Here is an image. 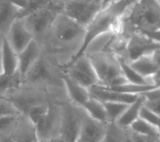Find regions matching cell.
<instances>
[{"label":"cell","instance_id":"cell-1","mask_svg":"<svg viewBox=\"0 0 160 142\" xmlns=\"http://www.w3.org/2000/svg\"><path fill=\"white\" fill-rule=\"evenodd\" d=\"M84 35L85 28L61 13L39 45L42 47L43 54L62 69L79 53Z\"/></svg>","mask_w":160,"mask_h":142},{"label":"cell","instance_id":"cell-2","mask_svg":"<svg viewBox=\"0 0 160 142\" xmlns=\"http://www.w3.org/2000/svg\"><path fill=\"white\" fill-rule=\"evenodd\" d=\"M121 33L131 34L160 30V6L158 1H134L120 20Z\"/></svg>","mask_w":160,"mask_h":142},{"label":"cell","instance_id":"cell-3","mask_svg":"<svg viewBox=\"0 0 160 142\" xmlns=\"http://www.w3.org/2000/svg\"><path fill=\"white\" fill-rule=\"evenodd\" d=\"M62 7L63 1H45L41 7L22 18L34 41L40 43L43 40L58 16L62 13Z\"/></svg>","mask_w":160,"mask_h":142},{"label":"cell","instance_id":"cell-4","mask_svg":"<svg viewBox=\"0 0 160 142\" xmlns=\"http://www.w3.org/2000/svg\"><path fill=\"white\" fill-rule=\"evenodd\" d=\"M90 59L98 78V86L112 88L128 83L122 75L117 56L108 52L85 54Z\"/></svg>","mask_w":160,"mask_h":142},{"label":"cell","instance_id":"cell-5","mask_svg":"<svg viewBox=\"0 0 160 142\" xmlns=\"http://www.w3.org/2000/svg\"><path fill=\"white\" fill-rule=\"evenodd\" d=\"M109 3L101 0H65L62 13L86 29Z\"/></svg>","mask_w":160,"mask_h":142},{"label":"cell","instance_id":"cell-6","mask_svg":"<svg viewBox=\"0 0 160 142\" xmlns=\"http://www.w3.org/2000/svg\"><path fill=\"white\" fill-rule=\"evenodd\" d=\"M83 111L69 100L61 103V122L59 139L62 142H77Z\"/></svg>","mask_w":160,"mask_h":142},{"label":"cell","instance_id":"cell-7","mask_svg":"<svg viewBox=\"0 0 160 142\" xmlns=\"http://www.w3.org/2000/svg\"><path fill=\"white\" fill-rule=\"evenodd\" d=\"M61 70L72 80L87 90L98 85V78L86 54L70 62Z\"/></svg>","mask_w":160,"mask_h":142},{"label":"cell","instance_id":"cell-8","mask_svg":"<svg viewBox=\"0 0 160 142\" xmlns=\"http://www.w3.org/2000/svg\"><path fill=\"white\" fill-rule=\"evenodd\" d=\"M65 100H56L51 102L46 116L35 126L40 142L53 139H59L61 103Z\"/></svg>","mask_w":160,"mask_h":142},{"label":"cell","instance_id":"cell-9","mask_svg":"<svg viewBox=\"0 0 160 142\" xmlns=\"http://www.w3.org/2000/svg\"><path fill=\"white\" fill-rule=\"evenodd\" d=\"M125 35H127V42L124 59L129 63L141 56L150 55L155 50L160 48V45L153 42L141 33H131Z\"/></svg>","mask_w":160,"mask_h":142},{"label":"cell","instance_id":"cell-10","mask_svg":"<svg viewBox=\"0 0 160 142\" xmlns=\"http://www.w3.org/2000/svg\"><path fill=\"white\" fill-rule=\"evenodd\" d=\"M107 126L108 124L91 118L83 112L77 142H101L106 135Z\"/></svg>","mask_w":160,"mask_h":142},{"label":"cell","instance_id":"cell-11","mask_svg":"<svg viewBox=\"0 0 160 142\" xmlns=\"http://www.w3.org/2000/svg\"><path fill=\"white\" fill-rule=\"evenodd\" d=\"M5 39L17 54L23 51L33 41V37L26 29L22 19H18L12 24Z\"/></svg>","mask_w":160,"mask_h":142},{"label":"cell","instance_id":"cell-12","mask_svg":"<svg viewBox=\"0 0 160 142\" xmlns=\"http://www.w3.org/2000/svg\"><path fill=\"white\" fill-rule=\"evenodd\" d=\"M14 142H40L35 125L25 115H19L9 135Z\"/></svg>","mask_w":160,"mask_h":142},{"label":"cell","instance_id":"cell-13","mask_svg":"<svg viewBox=\"0 0 160 142\" xmlns=\"http://www.w3.org/2000/svg\"><path fill=\"white\" fill-rule=\"evenodd\" d=\"M22 18V10L14 1L0 0V33L7 35L10 27Z\"/></svg>","mask_w":160,"mask_h":142},{"label":"cell","instance_id":"cell-14","mask_svg":"<svg viewBox=\"0 0 160 142\" xmlns=\"http://www.w3.org/2000/svg\"><path fill=\"white\" fill-rule=\"evenodd\" d=\"M43 51L42 47L36 41H32L23 51L18 54L19 69L18 72L20 73L22 79L25 77L32 66L40 59L42 56Z\"/></svg>","mask_w":160,"mask_h":142},{"label":"cell","instance_id":"cell-15","mask_svg":"<svg viewBox=\"0 0 160 142\" xmlns=\"http://www.w3.org/2000/svg\"><path fill=\"white\" fill-rule=\"evenodd\" d=\"M61 78L68 100L73 104L82 107L91 97L89 90L85 89L84 87L72 80L63 72H61Z\"/></svg>","mask_w":160,"mask_h":142},{"label":"cell","instance_id":"cell-16","mask_svg":"<svg viewBox=\"0 0 160 142\" xmlns=\"http://www.w3.org/2000/svg\"><path fill=\"white\" fill-rule=\"evenodd\" d=\"M89 93L92 97L97 99L102 102H124L127 104H131L138 98V96L136 95L118 93L108 88L98 86V85L89 89Z\"/></svg>","mask_w":160,"mask_h":142},{"label":"cell","instance_id":"cell-17","mask_svg":"<svg viewBox=\"0 0 160 142\" xmlns=\"http://www.w3.org/2000/svg\"><path fill=\"white\" fill-rule=\"evenodd\" d=\"M144 99L142 95H139L138 98L131 104H129L128 108L122 114V116L116 122V124L124 128L129 129V127L137 120L140 118V112L142 107L143 106Z\"/></svg>","mask_w":160,"mask_h":142},{"label":"cell","instance_id":"cell-18","mask_svg":"<svg viewBox=\"0 0 160 142\" xmlns=\"http://www.w3.org/2000/svg\"><path fill=\"white\" fill-rule=\"evenodd\" d=\"M0 53H1V58L3 63L4 74L6 75L16 74L19 69L18 54L8 45L6 39H4L3 41Z\"/></svg>","mask_w":160,"mask_h":142},{"label":"cell","instance_id":"cell-19","mask_svg":"<svg viewBox=\"0 0 160 142\" xmlns=\"http://www.w3.org/2000/svg\"><path fill=\"white\" fill-rule=\"evenodd\" d=\"M129 64L134 70L137 72L139 75H141L147 81L158 71V69H159L157 67V65L155 64V62L153 61V59L151 57V54L150 55L141 56L137 59L130 62Z\"/></svg>","mask_w":160,"mask_h":142},{"label":"cell","instance_id":"cell-20","mask_svg":"<svg viewBox=\"0 0 160 142\" xmlns=\"http://www.w3.org/2000/svg\"><path fill=\"white\" fill-rule=\"evenodd\" d=\"M81 108L91 118L94 119L98 122L104 123V124H108V116L106 113L104 103L102 102L98 101L97 99L91 96L89 98V100Z\"/></svg>","mask_w":160,"mask_h":142},{"label":"cell","instance_id":"cell-21","mask_svg":"<svg viewBox=\"0 0 160 142\" xmlns=\"http://www.w3.org/2000/svg\"><path fill=\"white\" fill-rule=\"evenodd\" d=\"M129 130L137 135L152 139L154 140H160V135L158 129L153 125L147 123L142 119H137L130 127Z\"/></svg>","mask_w":160,"mask_h":142},{"label":"cell","instance_id":"cell-22","mask_svg":"<svg viewBox=\"0 0 160 142\" xmlns=\"http://www.w3.org/2000/svg\"><path fill=\"white\" fill-rule=\"evenodd\" d=\"M117 58L119 62L122 75L128 83L135 84V85H150L149 82L145 78H143L141 75H139L137 72L130 66L129 62H127L125 59L119 56H117Z\"/></svg>","mask_w":160,"mask_h":142},{"label":"cell","instance_id":"cell-23","mask_svg":"<svg viewBox=\"0 0 160 142\" xmlns=\"http://www.w3.org/2000/svg\"><path fill=\"white\" fill-rule=\"evenodd\" d=\"M22 84V79L19 72L14 75L2 74L0 76V98H4L8 92L20 87Z\"/></svg>","mask_w":160,"mask_h":142},{"label":"cell","instance_id":"cell-24","mask_svg":"<svg viewBox=\"0 0 160 142\" xmlns=\"http://www.w3.org/2000/svg\"><path fill=\"white\" fill-rule=\"evenodd\" d=\"M129 137V130L118 126L116 123H108L106 135L101 142H125Z\"/></svg>","mask_w":160,"mask_h":142},{"label":"cell","instance_id":"cell-25","mask_svg":"<svg viewBox=\"0 0 160 142\" xmlns=\"http://www.w3.org/2000/svg\"><path fill=\"white\" fill-rule=\"evenodd\" d=\"M103 103L106 109L108 123H116L129 106L127 103L116 102H107Z\"/></svg>","mask_w":160,"mask_h":142},{"label":"cell","instance_id":"cell-26","mask_svg":"<svg viewBox=\"0 0 160 142\" xmlns=\"http://www.w3.org/2000/svg\"><path fill=\"white\" fill-rule=\"evenodd\" d=\"M143 106L160 116V88H156L143 94Z\"/></svg>","mask_w":160,"mask_h":142},{"label":"cell","instance_id":"cell-27","mask_svg":"<svg viewBox=\"0 0 160 142\" xmlns=\"http://www.w3.org/2000/svg\"><path fill=\"white\" fill-rule=\"evenodd\" d=\"M18 116L0 117V136L9 137V135L15 125L16 119H17Z\"/></svg>","mask_w":160,"mask_h":142},{"label":"cell","instance_id":"cell-28","mask_svg":"<svg viewBox=\"0 0 160 142\" xmlns=\"http://www.w3.org/2000/svg\"><path fill=\"white\" fill-rule=\"evenodd\" d=\"M21 115L15 106L7 99L0 98V117Z\"/></svg>","mask_w":160,"mask_h":142},{"label":"cell","instance_id":"cell-29","mask_svg":"<svg viewBox=\"0 0 160 142\" xmlns=\"http://www.w3.org/2000/svg\"><path fill=\"white\" fill-rule=\"evenodd\" d=\"M140 118L146 121L147 123H149L151 125H153L157 128H158V124H159L160 122V116H157L156 114H154L153 112H151L150 110H148L144 106H142V109H141Z\"/></svg>","mask_w":160,"mask_h":142},{"label":"cell","instance_id":"cell-30","mask_svg":"<svg viewBox=\"0 0 160 142\" xmlns=\"http://www.w3.org/2000/svg\"><path fill=\"white\" fill-rule=\"evenodd\" d=\"M139 33L144 35L145 37L152 40L153 42L160 45V30L152 31H142V32H139Z\"/></svg>","mask_w":160,"mask_h":142},{"label":"cell","instance_id":"cell-31","mask_svg":"<svg viewBox=\"0 0 160 142\" xmlns=\"http://www.w3.org/2000/svg\"><path fill=\"white\" fill-rule=\"evenodd\" d=\"M129 130V129H128ZM129 137H130V140L131 142H159L160 140H154L152 139H149V138H146V137H142V136H140L137 135L135 133H132L129 130Z\"/></svg>","mask_w":160,"mask_h":142},{"label":"cell","instance_id":"cell-32","mask_svg":"<svg viewBox=\"0 0 160 142\" xmlns=\"http://www.w3.org/2000/svg\"><path fill=\"white\" fill-rule=\"evenodd\" d=\"M149 84L156 87V88H160V69L149 78Z\"/></svg>","mask_w":160,"mask_h":142},{"label":"cell","instance_id":"cell-33","mask_svg":"<svg viewBox=\"0 0 160 142\" xmlns=\"http://www.w3.org/2000/svg\"><path fill=\"white\" fill-rule=\"evenodd\" d=\"M151 57L153 59V61L155 62V64L157 65V67L160 69V48L155 50L152 54H151Z\"/></svg>","mask_w":160,"mask_h":142},{"label":"cell","instance_id":"cell-34","mask_svg":"<svg viewBox=\"0 0 160 142\" xmlns=\"http://www.w3.org/2000/svg\"><path fill=\"white\" fill-rule=\"evenodd\" d=\"M0 142H14L8 136H0Z\"/></svg>","mask_w":160,"mask_h":142},{"label":"cell","instance_id":"cell-35","mask_svg":"<svg viewBox=\"0 0 160 142\" xmlns=\"http://www.w3.org/2000/svg\"><path fill=\"white\" fill-rule=\"evenodd\" d=\"M4 74V69H3V63H2V58H1V53H0V76Z\"/></svg>","mask_w":160,"mask_h":142},{"label":"cell","instance_id":"cell-36","mask_svg":"<svg viewBox=\"0 0 160 142\" xmlns=\"http://www.w3.org/2000/svg\"><path fill=\"white\" fill-rule=\"evenodd\" d=\"M4 39H5V36L0 33V50H1V47H2V44H3Z\"/></svg>","mask_w":160,"mask_h":142},{"label":"cell","instance_id":"cell-37","mask_svg":"<svg viewBox=\"0 0 160 142\" xmlns=\"http://www.w3.org/2000/svg\"><path fill=\"white\" fill-rule=\"evenodd\" d=\"M43 142H62L60 140V139H53V140H46Z\"/></svg>","mask_w":160,"mask_h":142},{"label":"cell","instance_id":"cell-38","mask_svg":"<svg viewBox=\"0 0 160 142\" xmlns=\"http://www.w3.org/2000/svg\"><path fill=\"white\" fill-rule=\"evenodd\" d=\"M125 142H131V140H130V137H128V139H127V140Z\"/></svg>","mask_w":160,"mask_h":142},{"label":"cell","instance_id":"cell-39","mask_svg":"<svg viewBox=\"0 0 160 142\" xmlns=\"http://www.w3.org/2000/svg\"><path fill=\"white\" fill-rule=\"evenodd\" d=\"M158 4H159V6H160V1H158Z\"/></svg>","mask_w":160,"mask_h":142},{"label":"cell","instance_id":"cell-40","mask_svg":"<svg viewBox=\"0 0 160 142\" xmlns=\"http://www.w3.org/2000/svg\"><path fill=\"white\" fill-rule=\"evenodd\" d=\"M159 142H160V141H159Z\"/></svg>","mask_w":160,"mask_h":142}]
</instances>
